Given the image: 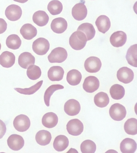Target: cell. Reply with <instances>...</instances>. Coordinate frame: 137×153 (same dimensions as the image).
Returning a JSON list of instances; mask_svg holds the SVG:
<instances>
[{
	"mask_svg": "<svg viewBox=\"0 0 137 153\" xmlns=\"http://www.w3.org/2000/svg\"><path fill=\"white\" fill-rule=\"evenodd\" d=\"M87 39L84 33L80 30L74 32L69 39L70 47L75 50H81L85 46Z\"/></svg>",
	"mask_w": 137,
	"mask_h": 153,
	"instance_id": "cell-1",
	"label": "cell"
},
{
	"mask_svg": "<svg viewBox=\"0 0 137 153\" xmlns=\"http://www.w3.org/2000/svg\"><path fill=\"white\" fill-rule=\"evenodd\" d=\"M68 53L64 48L58 47L55 48L48 56V59L51 63H62L67 59Z\"/></svg>",
	"mask_w": 137,
	"mask_h": 153,
	"instance_id": "cell-2",
	"label": "cell"
},
{
	"mask_svg": "<svg viewBox=\"0 0 137 153\" xmlns=\"http://www.w3.org/2000/svg\"><path fill=\"white\" fill-rule=\"evenodd\" d=\"M110 116L115 121H121L126 117L127 111L122 105L115 103L112 105L109 111Z\"/></svg>",
	"mask_w": 137,
	"mask_h": 153,
	"instance_id": "cell-3",
	"label": "cell"
},
{
	"mask_svg": "<svg viewBox=\"0 0 137 153\" xmlns=\"http://www.w3.org/2000/svg\"><path fill=\"white\" fill-rule=\"evenodd\" d=\"M50 44L48 40L44 38H39L33 43V51L39 55H46L48 51Z\"/></svg>",
	"mask_w": 137,
	"mask_h": 153,
	"instance_id": "cell-4",
	"label": "cell"
},
{
	"mask_svg": "<svg viewBox=\"0 0 137 153\" xmlns=\"http://www.w3.org/2000/svg\"><path fill=\"white\" fill-rule=\"evenodd\" d=\"M13 124L14 128L17 131L24 132L29 129L31 122L28 116L23 114H21L15 117Z\"/></svg>",
	"mask_w": 137,
	"mask_h": 153,
	"instance_id": "cell-5",
	"label": "cell"
},
{
	"mask_svg": "<svg viewBox=\"0 0 137 153\" xmlns=\"http://www.w3.org/2000/svg\"><path fill=\"white\" fill-rule=\"evenodd\" d=\"M68 133L73 136H78L82 134L84 130L83 123L77 119L70 120L67 125Z\"/></svg>",
	"mask_w": 137,
	"mask_h": 153,
	"instance_id": "cell-6",
	"label": "cell"
},
{
	"mask_svg": "<svg viewBox=\"0 0 137 153\" xmlns=\"http://www.w3.org/2000/svg\"><path fill=\"white\" fill-rule=\"evenodd\" d=\"M102 66L101 61L96 56H91L85 62V69L90 73H95L100 71Z\"/></svg>",
	"mask_w": 137,
	"mask_h": 153,
	"instance_id": "cell-7",
	"label": "cell"
},
{
	"mask_svg": "<svg viewBox=\"0 0 137 153\" xmlns=\"http://www.w3.org/2000/svg\"><path fill=\"white\" fill-rule=\"evenodd\" d=\"M134 73L132 69L127 67H123L117 72V76L118 80L125 84L132 82L134 78Z\"/></svg>",
	"mask_w": 137,
	"mask_h": 153,
	"instance_id": "cell-8",
	"label": "cell"
},
{
	"mask_svg": "<svg viewBox=\"0 0 137 153\" xmlns=\"http://www.w3.org/2000/svg\"><path fill=\"white\" fill-rule=\"evenodd\" d=\"M22 10L20 7L16 4H11L6 9L5 16L9 20L15 22L19 19L22 16Z\"/></svg>",
	"mask_w": 137,
	"mask_h": 153,
	"instance_id": "cell-9",
	"label": "cell"
},
{
	"mask_svg": "<svg viewBox=\"0 0 137 153\" xmlns=\"http://www.w3.org/2000/svg\"><path fill=\"white\" fill-rule=\"evenodd\" d=\"M72 14L73 18L77 21L83 20L87 16V9L85 2L77 3L72 9Z\"/></svg>",
	"mask_w": 137,
	"mask_h": 153,
	"instance_id": "cell-10",
	"label": "cell"
},
{
	"mask_svg": "<svg viewBox=\"0 0 137 153\" xmlns=\"http://www.w3.org/2000/svg\"><path fill=\"white\" fill-rule=\"evenodd\" d=\"M7 141L9 148L15 151L20 150L24 146V140L20 135H11L9 136Z\"/></svg>",
	"mask_w": 137,
	"mask_h": 153,
	"instance_id": "cell-11",
	"label": "cell"
},
{
	"mask_svg": "<svg viewBox=\"0 0 137 153\" xmlns=\"http://www.w3.org/2000/svg\"><path fill=\"white\" fill-rule=\"evenodd\" d=\"M81 109L80 103L75 100H68L64 104L65 112L68 116H76L79 113Z\"/></svg>",
	"mask_w": 137,
	"mask_h": 153,
	"instance_id": "cell-12",
	"label": "cell"
},
{
	"mask_svg": "<svg viewBox=\"0 0 137 153\" xmlns=\"http://www.w3.org/2000/svg\"><path fill=\"white\" fill-rule=\"evenodd\" d=\"M127 35L122 31H118L113 33L110 38L112 45L115 48L122 47L127 41Z\"/></svg>",
	"mask_w": 137,
	"mask_h": 153,
	"instance_id": "cell-13",
	"label": "cell"
},
{
	"mask_svg": "<svg viewBox=\"0 0 137 153\" xmlns=\"http://www.w3.org/2000/svg\"><path fill=\"white\" fill-rule=\"evenodd\" d=\"M100 81L97 78L93 76H88L85 79L83 88L87 93H93L99 89Z\"/></svg>",
	"mask_w": 137,
	"mask_h": 153,
	"instance_id": "cell-14",
	"label": "cell"
},
{
	"mask_svg": "<svg viewBox=\"0 0 137 153\" xmlns=\"http://www.w3.org/2000/svg\"><path fill=\"white\" fill-rule=\"evenodd\" d=\"M68 23L63 18L58 17L54 19L51 24V28L54 32L58 34L62 33L67 30Z\"/></svg>",
	"mask_w": 137,
	"mask_h": 153,
	"instance_id": "cell-15",
	"label": "cell"
},
{
	"mask_svg": "<svg viewBox=\"0 0 137 153\" xmlns=\"http://www.w3.org/2000/svg\"><path fill=\"white\" fill-rule=\"evenodd\" d=\"M35 63V57L30 53L25 52L22 53L19 56V65L23 69H28L29 66L33 65Z\"/></svg>",
	"mask_w": 137,
	"mask_h": 153,
	"instance_id": "cell-16",
	"label": "cell"
},
{
	"mask_svg": "<svg viewBox=\"0 0 137 153\" xmlns=\"http://www.w3.org/2000/svg\"><path fill=\"white\" fill-rule=\"evenodd\" d=\"M64 71L62 67L58 66L52 67L48 71V78L52 82H59L63 79Z\"/></svg>",
	"mask_w": 137,
	"mask_h": 153,
	"instance_id": "cell-17",
	"label": "cell"
},
{
	"mask_svg": "<svg viewBox=\"0 0 137 153\" xmlns=\"http://www.w3.org/2000/svg\"><path fill=\"white\" fill-rule=\"evenodd\" d=\"M15 55L10 52H3L0 55V64L4 68H11L15 64Z\"/></svg>",
	"mask_w": 137,
	"mask_h": 153,
	"instance_id": "cell-18",
	"label": "cell"
},
{
	"mask_svg": "<svg viewBox=\"0 0 137 153\" xmlns=\"http://www.w3.org/2000/svg\"><path fill=\"white\" fill-rule=\"evenodd\" d=\"M20 32L25 39L28 40L33 39L37 33L36 28L29 23L24 25L21 28Z\"/></svg>",
	"mask_w": 137,
	"mask_h": 153,
	"instance_id": "cell-19",
	"label": "cell"
},
{
	"mask_svg": "<svg viewBox=\"0 0 137 153\" xmlns=\"http://www.w3.org/2000/svg\"><path fill=\"white\" fill-rule=\"evenodd\" d=\"M58 118L56 114L53 112H48L45 114L42 119V123L46 128H52L58 124Z\"/></svg>",
	"mask_w": 137,
	"mask_h": 153,
	"instance_id": "cell-20",
	"label": "cell"
},
{
	"mask_svg": "<svg viewBox=\"0 0 137 153\" xmlns=\"http://www.w3.org/2000/svg\"><path fill=\"white\" fill-rule=\"evenodd\" d=\"M96 25L100 32L105 34L111 27L109 19L106 15H101L98 17L95 22Z\"/></svg>",
	"mask_w": 137,
	"mask_h": 153,
	"instance_id": "cell-21",
	"label": "cell"
},
{
	"mask_svg": "<svg viewBox=\"0 0 137 153\" xmlns=\"http://www.w3.org/2000/svg\"><path fill=\"white\" fill-rule=\"evenodd\" d=\"M136 149L137 143L132 139H125L120 144V150L123 153H135Z\"/></svg>",
	"mask_w": 137,
	"mask_h": 153,
	"instance_id": "cell-22",
	"label": "cell"
},
{
	"mask_svg": "<svg viewBox=\"0 0 137 153\" xmlns=\"http://www.w3.org/2000/svg\"><path fill=\"white\" fill-rule=\"evenodd\" d=\"M32 19L34 23L39 27L46 26L49 20L48 14L43 10H38L34 13Z\"/></svg>",
	"mask_w": 137,
	"mask_h": 153,
	"instance_id": "cell-23",
	"label": "cell"
},
{
	"mask_svg": "<svg viewBox=\"0 0 137 153\" xmlns=\"http://www.w3.org/2000/svg\"><path fill=\"white\" fill-rule=\"evenodd\" d=\"M69 145V140L64 135L57 136L53 143L54 149L58 152H62L65 150Z\"/></svg>",
	"mask_w": 137,
	"mask_h": 153,
	"instance_id": "cell-24",
	"label": "cell"
},
{
	"mask_svg": "<svg viewBox=\"0 0 137 153\" xmlns=\"http://www.w3.org/2000/svg\"><path fill=\"white\" fill-rule=\"evenodd\" d=\"M52 135L48 131L42 130L37 133L35 140L38 144L42 146L49 144L51 141Z\"/></svg>",
	"mask_w": 137,
	"mask_h": 153,
	"instance_id": "cell-25",
	"label": "cell"
},
{
	"mask_svg": "<svg viewBox=\"0 0 137 153\" xmlns=\"http://www.w3.org/2000/svg\"><path fill=\"white\" fill-rule=\"evenodd\" d=\"M82 78V74L79 71L76 69H73L67 74V80L71 85L76 86L81 83Z\"/></svg>",
	"mask_w": 137,
	"mask_h": 153,
	"instance_id": "cell-26",
	"label": "cell"
},
{
	"mask_svg": "<svg viewBox=\"0 0 137 153\" xmlns=\"http://www.w3.org/2000/svg\"><path fill=\"white\" fill-rule=\"evenodd\" d=\"M126 60L130 65L137 67V45L131 46L127 50Z\"/></svg>",
	"mask_w": 137,
	"mask_h": 153,
	"instance_id": "cell-27",
	"label": "cell"
},
{
	"mask_svg": "<svg viewBox=\"0 0 137 153\" xmlns=\"http://www.w3.org/2000/svg\"><path fill=\"white\" fill-rule=\"evenodd\" d=\"M77 30H80L84 33L87 36V41L93 39L95 36V29L93 25L91 23H82L78 28Z\"/></svg>",
	"mask_w": 137,
	"mask_h": 153,
	"instance_id": "cell-28",
	"label": "cell"
},
{
	"mask_svg": "<svg viewBox=\"0 0 137 153\" xmlns=\"http://www.w3.org/2000/svg\"><path fill=\"white\" fill-rule=\"evenodd\" d=\"M110 94L113 99L121 100L123 98L125 94L124 88L119 84H115L112 85L110 89Z\"/></svg>",
	"mask_w": 137,
	"mask_h": 153,
	"instance_id": "cell-29",
	"label": "cell"
},
{
	"mask_svg": "<svg viewBox=\"0 0 137 153\" xmlns=\"http://www.w3.org/2000/svg\"><path fill=\"white\" fill-rule=\"evenodd\" d=\"M94 103L99 108H105L109 103V98L108 95L103 92L98 93L94 96Z\"/></svg>",
	"mask_w": 137,
	"mask_h": 153,
	"instance_id": "cell-30",
	"label": "cell"
},
{
	"mask_svg": "<svg viewBox=\"0 0 137 153\" xmlns=\"http://www.w3.org/2000/svg\"><path fill=\"white\" fill-rule=\"evenodd\" d=\"M6 43L7 47L9 49L16 50L20 47L22 45V40L17 35L13 34L7 38Z\"/></svg>",
	"mask_w": 137,
	"mask_h": 153,
	"instance_id": "cell-31",
	"label": "cell"
},
{
	"mask_svg": "<svg viewBox=\"0 0 137 153\" xmlns=\"http://www.w3.org/2000/svg\"><path fill=\"white\" fill-rule=\"evenodd\" d=\"M124 128L128 135H136L137 134V120L135 118H130L125 122Z\"/></svg>",
	"mask_w": 137,
	"mask_h": 153,
	"instance_id": "cell-32",
	"label": "cell"
},
{
	"mask_svg": "<svg viewBox=\"0 0 137 153\" xmlns=\"http://www.w3.org/2000/svg\"><path fill=\"white\" fill-rule=\"evenodd\" d=\"M48 10L52 15H59L62 12L63 10V5L60 1L53 0L51 1L48 4Z\"/></svg>",
	"mask_w": 137,
	"mask_h": 153,
	"instance_id": "cell-33",
	"label": "cell"
},
{
	"mask_svg": "<svg viewBox=\"0 0 137 153\" xmlns=\"http://www.w3.org/2000/svg\"><path fill=\"white\" fill-rule=\"evenodd\" d=\"M64 87L61 85H51L46 89L44 95V101L47 107L49 106V103L51 97L54 94V92L57 90L63 89Z\"/></svg>",
	"mask_w": 137,
	"mask_h": 153,
	"instance_id": "cell-34",
	"label": "cell"
},
{
	"mask_svg": "<svg viewBox=\"0 0 137 153\" xmlns=\"http://www.w3.org/2000/svg\"><path fill=\"white\" fill-rule=\"evenodd\" d=\"M43 81L42 80L37 82L34 85L31 87L28 88H15L14 89L18 92L20 94H23L25 95H31L35 94L39 89L41 88L42 84H43Z\"/></svg>",
	"mask_w": 137,
	"mask_h": 153,
	"instance_id": "cell-35",
	"label": "cell"
},
{
	"mask_svg": "<svg viewBox=\"0 0 137 153\" xmlns=\"http://www.w3.org/2000/svg\"><path fill=\"white\" fill-rule=\"evenodd\" d=\"M27 75L29 79L32 80H36L40 77L42 71L39 67L33 65L28 67Z\"/></svg>",
	"mask_w": 137,
	"mask_h": 153,
	"instance_id": "cell-36",
	"label": "cell"
},
{
	"mask_svg": "<svg viewBox=\"0 0 137 153\" xmlns=\"http://www.w3.org/2000/svg\"><path fill=\"white\" fill-rule=\"evenodd\" d=\"M81 149L82 153H94L96 150V145L91 140H86L81 143Z\"/></svg>",
	"mask_w": 137,
	"mask_h": 153,
	"instance_id": "cell-37",
	"label": "cell"
},
{
	"mask_svg": "<svg viewBox=\"0 0 137 153\" xmlns=\"http://www.w3.org/2000/svg\"><path fill=\"white\" fill-rule=\"evenodd\" d=\"M6 126L5 123L0 120V139L3 138L6 132Z\"/></svg>",
	"mask_w": 137,
	"mask_h": 153,
	"instance_id": "cell-38",
	"label": "cell"
},
{
	"mask_svg": "<svg viewBox=\"0 0 137 153\" xmlns=\"http://www.w3.org/2000/svg\"><path fill=\"white\" fill-rule=\"evenodd\" d=\"M7 25L3 19L0 18V34L3 33L6 30Z\"/></svg>",
	"mask_w": 137,
	"mask_h": 153,
	"instance_id": "cell-39",
	"label": "cell"
},
{
	"mask_svg": "<svg viewBox=\"0 0 137 153\" xmlns=\"http://www.w3.org/2000/svg\"><path fill=\"white\" fill-rule=\"evenodd\" d=\"M14 1L21 3H25L28 1V0H13Z\"/></svg>",
	"mask_w": 137,
	"mask_h": 153,
	"instance_id": "cell-40",
	"label": "cell"
},
{
	"mask_svg": "<svg viewBox=\"0 0 137 153\" xmlns=\"http://www.w3.org/2000/svg\"><path fill=\"white\" fill-rule=\"evenodd\" d=\"M1 43H0V50H1Z\"/></svg>",
	"mask_w": 137,
	"mask_h": 153,
	"instance_id": "cell-41",
	"label": "cell"
}]
</instances>
